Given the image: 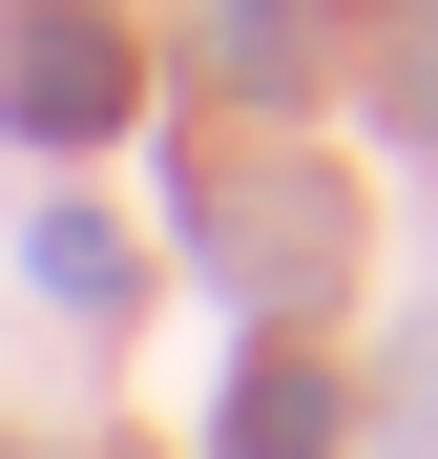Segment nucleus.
<instances>
[{
	"mask_svg": "<svg viewBox=\"0 0 438 459\" xmlns=\"http://www.w3.org/2000/svg\"><path fill=\"white\" fill-rule=\"evenodd\" d=\"M125 105V42H105V0H42V22H21V126L42 146H84Z\"/></svg>",
	"mask_w": 438,
	"mask_h": 459,
	"instance_id": "nucleus-1",
	"label": "nucleus"
},
{
	"mask_svg": "<svg viewBox=\"0 0 438 459\" xmlns=\"http://www.w3.org/2000/svg\"><path fill=\"white\" fill-rule=\"evenodd\" d=\"M230 459H313V376L251 355V397H230Z\"/></svg>",
	"mask_w": 438,
	"mask_h": 459,
	"instance_id": "nucleus-2",
	"label": "nucleus"
}]
</instances>
